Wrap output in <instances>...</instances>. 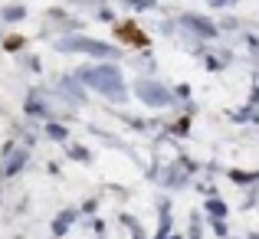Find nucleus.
Segmentation results:
<instances>
[{
  "instance_id": "6e6552de",
  "label": "nucleus",
  "mask_w": 259,
  "mask_h": 239,
  "mask_svg": "<svg viewBox=\"0 0 259 239\" xmlns=\"http://www.w3.org/2000/svg\"><path fill=\"white\" fill-rule=\"evenodd\" d=\"M50 138L63 141V138H66V131H63V128H59V125H50Z\"/></svg>"
},
{
  "instance_id": "f257e3e1",
  "label": "nucleus",
  "mask_w": 259,
  "mask_h": 239,
  "mask_svg": "<svg viewBox=\"0 0 259 239\" xmlns=\"http://www.w3.org/2000/svg\"><path fill=\"white\" fill-rule=\"evenodd\" d=\"M79 76H82L85 85H92L105 99H112V102L125 99V79H121V72L115 66H92V69H82Z\"/></svg>"
},
{
  "instance_id": "7ed1b4c3",
  "label": "nucleus",
  "mask_w": 259,
  "mask_h": 239,
  "mask_svg": "<svg viewBox=\"0 0 259 239\" xmlns=\"http://www.w3.org/2000/svg\"><path fill=\"white\" fill-rule=\"evenodd\" d=\"M59 50H63V53H92V56H102V59L115 56L112 46L99 43V39H89V36H69V39L59 43Z\"/></svg>"
},
{
  "instance_id": "1a4fd4ad",
  "label": "nucleus",
  "mask_w": 259,
  "mask_h": 239,
  "mask_svg": "<svg viewBox=\"0 0 259 239\" xmlns=\"http://www.w3.org/2000/svg\"><path fill=\"white\" fill-rule=\"evenodd\" d=\"M174 239H181V236H174Z\"/></svg>"
},
{
  "instance_id": "20e7f679",
  "label": "nucleus",
  "mask_w": 259,
  "mask_h": 239,
  "mask_svg": "<svg viewBox=\"0 0 259 239\" xmlns=\"http://www.w3.org/2000/svg\"><path fill=\"white\" fill-rule=\"evenodd\" d=\"M184 23H187L190 30H197V33H207V36L213 33V26H210L207 20H200V17H184Z\"/></svg>"
},
{
  "instance_id": "0eeeda50",
  "label": "nucleus",
  "mask_w": 259,
  "mask_h": 239,
  "mask_svg": "<svg viewBox=\"0 0 259 239\" xmlns=\"http://www.w3.org/2000/svg\"><path fill=\"white\" fill-rule=\"evenodd\" d=\"M207 210H210L213 216H223V213H227V207H223L220 200H210V203H207Z\"/></svg>"
},
{
  "instance_id": "f03ea898",
  "label": "nucleus",
  "mask_w": 259,
  "mask_h": 239,
  "mask_svg": "<svg viewBox=\"0 0 259 239\" xmlns=\"http://www.w3.org/2000/svg\"><path fill=\"white\" fill-rule=\"evenodd\" d=\"M135 95L151 108H167L171 105V92H167L161 82H151V79H141L138 85H135Z\"/></svg>"
},
{
  "instance_id": "423d86ee",
  "label": "nucleus",
  "mask_w": 259,
  "mask_h": 239,
  "mask_svg": "<svg viewBox=\"0 0 259 239\" xmlns=\"http://www.w3.org/2000/svg\"><path fill=\"white\" fill-rule=\"evenodd\" d=\"M69 220H72V213H63V216L56 220V236H63V233H66V226H69Z\"/></svg>"
},
{
  "instance_id": "39448f33",
  "label": "nucleus",
  "mask_w": 259,
  "mask_h": 239,
  "mask_svg": "<svg viewBox=\"0 0 259 239\" xmlns=\"http://www.w3.org/2000/svg\"><path fill=\"white\" fill-rule=\"evenodd\" d=\"M20 164H26V154H17V158L7 164V174H17V170H20Z\"/></svg>"
}]
</instances>
